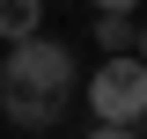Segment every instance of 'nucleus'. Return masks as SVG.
<instances>
[{
	"instance_id": "nucleus-1",
	"label": "nucleus",
	"mask_w": 147,
	"mask_h": 139,
	"mask_svg": "<svg viewBox=\"0 0 147 139\" xmlns=\"http://www.w3.org/2000/svg\"><path fill=\"white\" fill-rule=\"evenodd\" d=\"M74 88H81V59H74L66 37L37 29V37H22V44L0 51V110L15 117L22 132H52V124L66 117Z\"/></svg>"
},
{
	"instance_id": "nucleus-2",
	"label": "nucleus",
	"mask_w": 147,
	"mask_h": 139,
	"mask_svg": "<svg viewBox=\"0 0 147 139\" xmlns=\"http://www.w3.org/2000/svg\"><path fill=\"white\" fill-rule=\"evenodd\" d=\"M88 110H96V124H140L147 117V66L132 51H103V66L88 73Z\"/></svg>"
},
{
	"instance_id": "nucleus-3",
	"label": "nucleus",
	"mask_w": 147,
	"mask_h": 139,
	"mask_svg": "<svg viewBox=\"0 0 147 139\" xmlns=\"http://www.w3.org/2000/svg\"><path fill=\"white\" fill-rule=\"evenodd\" d=\"M37 29H44V0H0V44H22Z\"/></svg>"
},
{
	"instance_id": "nucleus-4",
	"label": "nucleus",
	"mask_w": 147,
	"mask_h": 139,
	"mask_svg": "<svg viewBox=\"0 0 147 139\" xmlns=\"http://www.w3.org/2000/svg\"><path fill=\"white\" fill-rule=\"evenodd\" d=\"M132 29H140L132 15H96V44L103 51H132Z\"/></svg>"
},
{
	"instance_id": "nucleus-5",
	"label": "nucleus",
	"mask_w": 147,
	"mask_h": 139,
	"mask_svg": "<svg viewBox=\"0 0 147 139\" xmlns=\"http://www.w3.org/2000/svg\"><path fill=\"white\" fill-rule=\"evenodd\" d=\"M88 139H140L132 124H88Z\"/></svg>"
},
{
	"instance_id": "nucleus-6",
	"label": "nucleus",
	"mask_w": 147,
	"mask_h": 139,
	"mask_svg": "<svg viewBox=\"0 0 147 139\" xmlns=\"http://www.w3.org/2000/svg\"><path fill=\"white\" fill-rule=\"evenodd\" d=\"M96 15H132V7H140V0H88Z\"/></svg>"
},
{
	"instance_id": "nucleus-7",
	"label": "nucleus",
	"mask_w": 147,
	"mask_h": 139,
	"mask_svg": "<svg viewBox=\"0 0 147 139\" xmlns=\"http://www.w3.org/2000/svg\"><path fill=\"white\" fill-rule=\"evenodd\" d=\"M132 59H140V66H147V22H140V29H132Z\"/></svg>"
},
{
	"instance_id": "nucleus-8",
	"label": "nucleus",
	"mask_w": 147,
	"mask_h": 139,
	"mask_svg": "<svg viewBox=\"0 0 147 139\" xmlns=\"http://www.w3.org/2000/svg\"><path fill=\"white\" fill-rule=\"evenodd\" d=\"M132 132H140V139H147V117H140V124H132Z\"/></svg>"
}]
</instances>
